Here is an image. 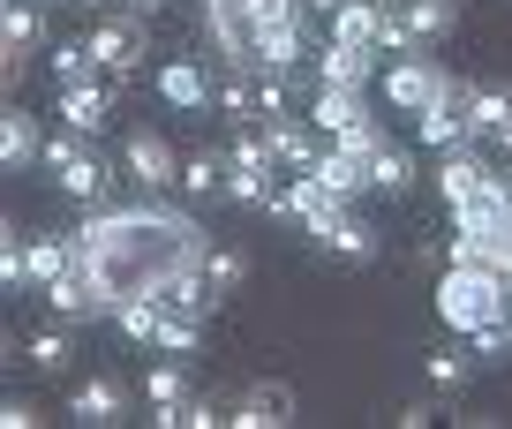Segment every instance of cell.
Wrapping results in <instances>:
<instances>
[{"label": "cell", "mask_w": 512, "mask_h": 429, "mask_svg": "<svg viewBox=\"0 0 512 429\" xmlns=\"http://www.w3.org/2000/svg\"><path fill=\"white\" fill-rule=\"evenodd\" d=\"M369 76H377V46H354V38H324L317 46V83H354V91H369Z\"/></svg>", "instance_id": "cell-14"}, {"label": "cell", "mask_w": 512, "mask_h": 429, "mask_svg": "<svg viewBox=\"0 0 512 429\" xmlns=\"http://www.w3.org/2000/svg\"><path fill=\"white\" fill-rule=\"evenodd\" d=\"M309 174H317L339 204H354V196L369 189V159H354V151H339V143H332V151H317V166H309Z\"/></svg>", "instance_id": "cell-20"}, {"label": "cell", "mask_w": 512, "mask_h": 429, "mask_svg": "<svg viewBox=\"0 0 512 429\" xmlns=\"http://www.w3.org/2000/svg\"><path fill=\"white\" fill-rule=\"evenodd\" d=\"M234 422H241V429H287V422H294V392H287V384H264V377H256L249 392H241Z\"/></svg>", "instance_id": "cell-16"}, {"label": "cell", "mask_w": 512, "mask_h": 429, "mask_svg": "<svg viewBox=\"0 0 512 429\" xmlns=\"http://www.w3.org/2000/svg\"><path fill=\"white\" fill-rule=\"evenodd\" d=\"M309 121H317L324 136H347L354 121H369V98L354 91V83H317V98H309Z\"/></svg>", "instance_id": "cell-15"}, {"label": "cell", "mask_w": 512, "mask_h": 429, "mask_svg": "<svg viewBox=\"0 0 512 429\" xmlns=\"http://www.w3.org/2000/svg\"><path fill=\"white\" fill-rule=\"evenodd\" d=\"M68 414H76L83 429H113L128 414V384L121 377H83L76 392H68Z\"/></svg>", "instance_id": "cell-13"}, {"label": "cell", "mask_w": 512, "mask_h": 429, "mask_svg": "<svg viewBox=\"0 0 512 429\" xmlns=\"http://www.w3.org/2000/svg\"><path fill=\"white\" fill-rule=\"evenodd\" d=\"M68 354H76V347H68V324L53 317L46 332H31V347H23V362H31L38 377H61V369H68Z\"/></svg>", "instance_id": "cell-24"}, {"label": "cell", "mask_w": 512, "mask_h": 429, "mask_svg": "<svg viewBox=\"0 0 512 429\" xmlns=\"http://www.w3.org/2000/svg\"><path fill=\"white\" fill-rule=\"evenodd\" d=\"M497 166L482 159L475 143H467V151H445V166H437V196H445V211H460V204H475L482 189H497Z\"/></svg>", "instance_id": "cell-9"}, {"label": "cell", "mask_w": 512, "mask_h": 429, "mask_svg": "<svg viewBox=\"0 0 512 429\" xmlns=\"http://www.w3.org/2000/svg\"><path fill=\"white\" fill-rule=\"evenodd\" d=\"M91 53H98V76L106 83H128L136 68H144V31H136V23H98Z\"/></svg>", "instance_id": "cell-11"}, {"label": "cell", "mask_w": 512, "mask_h": 429, "mask_svg": "<svg viewBox=\"0 0 512 429\" xmlns=\"http://www.w3.org/2000/svg\"><path fill=\"white\" fill-rule=\"evenodd\" d=\"M0 286H8V294H23V286H31V241H23L16 226L0 234Z\"/></svg>", "instance_id": "cell-35"}, {"label": "cell", "mask_w": 512, "mask_h": 429, "mask_svg": "<svg viewBox=\"0 0 512 429\" xmlns=\"http://www.w3.org/2000/svg\"><path fill=\"white\" fill-rule=\"evenodd\" d=\"M264 128H272L279 166H294V174H309V166H317V121H294V113H279V121H264Z\"/></svg>", "instance_id": "cell-22"}, {"label": "cell", "mask_w": 512, "mask_h": 429, "mask_svg": "<svg viewBox=\"0 0 512 429\" xmlns=\"http://www.w3.org/2000/svg\"><path fill=\"white\" fill-rule=\"evenodd\" d=\"M196 339H204V309H181V302H166V324H159V354H189Z\"/></svg>", "instance_id": "cell-32"}, {"label": "cell", "mask_w": 512, "mask_h": 429, "mask_svg": "<svg viewBox=\"0 0 512 429\" xmlns=\"http://www.w3.org/2000/svg\"><path fill=\"white\" fill-rule=\"evenodd\" d=\"M46 422V414L31 407V399H8V407H0V429H38Z\"/></svg>", "instance_id": "cell-41"}, {"label": "cell", "mask_w": 512, "mask_h": 429, "mask_svg": "<svg viewBox=\"0 0 512 429\" xmlns=\"http://www.w3.org/2000/svg\"><path fill=\"white\" fill-rule=\"evenodd\" d=\"M38 46H46V16H38L31 0H8V8H0V53H8V76H23Z\"/></svg>", "instance_id": "cell-12"}, {"label": "cell", "mask_w": 512, "mask_h": 429, "mask_svg": "<svg viewBox=\"0 0 512 429\" xmlns=\"http://www.w3.org/2000/svg\"><path fill=\"white\" fill-rule=\"evenodd\" d=\"M31 159H46V143H38V121H31L23 106H8V113H0V166H8V174H23Z\"/></svg>", "instance_id": "cell-18"}, {"label": "cell", "mask_w": 512, "mask_h": 429, "mask_svg": "<svg viewBox=\"0 0 512 429\" xmlns=\"http://www.w3.org/2000/svg\"><path fill=\"white\" fill-rule=\"evenodd\" d=\"M46 166H53V181H61V196L68 204H83V211H98L113 196V166L91 151V136H46Z\"/></svg>", "instance_id": "cell-4"}, {"label": "cell", "mask_w": 512, "mask_h": 429, "mask_svg": "<svg viewBox=\"0 0 512 429\" xmlns=\"http://www.w3.org/2000/svg\"><path fill=\"white\" fill-rule=\"evenodd\" d=\"M339 8H347V0H302V16H317V23H332Z\"/></svg>", "instance_id": "cell-44"}, {"label": "cell", "mask_w": 512, "mask_h": 429, "mask_svg": "<svg viewBox=\"0 0 512 429\" xmlns=\"http://www.w3.org/2000/svg\"><path fill=\"white\" fill-rule=\"evenodd\" d=\"M437 317H445V332H482V324L512 317V286L497 264H460L452 256L445 279H437Z\"/></svg>", "instance_id": "cell-2"}, {"label": "cell", "mask_w": 512, "mask_h": 429, "mask_svg": "<svg viewBox=\"0 0 512 429\" xmlns=\"http://www.w3.org/2000/svg\"><path fill=\"white\" fill-rule=\"evenodd\" d=\"M46 309L61 324H91V317H106V302H98V286L83 279V271H68V279H53L46 286Z\"/></svg>", "instance_id": "cell-17"}, {"label": "cell", "mask_w": 512, "mask_h": 429, "mask_svg": "<svg viewBox=\"0 0 512 429\" xmlns=\"http://www.w3.org/2000/svg\"><path fill=\"white\" fill-rule=\"evenodd\" d=\"M415 136L430 143L437 159H445V151H467V143H475V121H467V83L452 76V91L437 98L430 113H415Z\"/></svg>", "instance_id": "cell-8"}, {"label": "cell", "mask_w": 512, "mask_h": 429, "mask_svg": "<svg viewBox=\"0 0 512 429\" xmlns=\"http://www.w3.org/2000/svg\"><path fill=\"white\" fill-rule=\"evenodd\" d=\"M68 271H76V241H68V234L61 241H53V234L31 241V286H38V294H46L53 279H68Z\"/></svg>", "instance_id": "cell-23"}, {"label": "cell", "mask_w": 512, "mask_h": 429, "mask_svg": "<svg viewBox=\"0 0 512 429\" xmlns=\"http://www.w3.org/2000/svg\"><path fill=\"white\" fill-rule=\"evenodd\" d=\"M256 98H264V121L294 113V68H256Z\"/></svg>", "instance_id": "cell-36"}, {"label": "cell", "mask_w": 512, "mask_h": 429, "mask_svg": "<svg viewBox=\"0 0 512 429\" xmlns=\"http://www.w3.org/2000/svg\"><path fill=\"white\" fill-rule=\"evenodd\" d=\"M121 8H128V16H159L166 0H121Z\"/></svg>", "instance_id": "cell-45"}, {"label": "cell", "mask_w": 512, "mask_h": 429, "mask_svg": "<svg viewBox=\"0 0 512 429\" xmlns=\"http://www.w3.org/2000/svg\"><path fill=\"white\" fill-rule=\"evenodd\" d=\"M121 166H128V181H144V196L181 189V159H174V143H166L159 128H128V143H121Z\"/></svg>", "instance_id": "cell-7"}, {"label": "cell", "mask_w": 512, "mask_h": 429, "mask_svg": "<svg viewBox=\"0 0 512 429\" xmlns=\"http://www.w3.org/2000/svg\"><path fill=\"white\" fill-rule=\"evenodd\" d=\"M159 98L174 113H204V98H219V91L204 83V68H196V61H166L159 68Z\"/></svg>", "instance_id": "cell-21"}, {"label": "cell", "mask_w": 512, "mask_h": 429, "mask_svg": "<svg viewBox=\"0 0 512 429\" xmlns=\"http://www.w3.org/2000/svg\"><path fill=\"white\" fill-rule=\"evenodd\" d=\"M113 324H121L136 347H159V324H166V302H121L113 309Z\"/></svg>", "instance_id": "cell-33"}, {"label": "cell", "mask_w": 512, "mask_h": 429, "mask_svg": "<svg viewBox=\"0 0 512 429\" xmlns=\"http://www.w3.org/2000/svg\"><path fill=\"white\" fill-rule=\"evenodd\" d=\"M332 38H354V46H377V38H384V8H377V0H347V8L332 16Z\"/></svg>", "instance_id": "cell-25"}, {"label": "cell", "mask_w": 512, "mask_h": 429, "mask_svg": "<svg viewBox=\"0 0 512 429\" xmlns=\"http://www.w3.org/2000/svg\"><path fill=\"white\" fill-rule=\"evenodd\" d=\"M83 8H98V0H83Z\"/></svg>", "instance_id": "cell-47"}, {"label": "cell", "mask_w": 512, "mask_h": 429, "mask_svg": "<svg viewBox=\"0 0 512 429\" xmlns=\"http://www.w3.org/2000/svg\"><path fill=\"white\" fill-rule=\"evenodd\" d=\"M241 16H249V38H272L302 23V0H241Z\"/></svg>", "instance_id": "cell-30"}, {"label": "cell", "mask_w": 512, "mask_h": 429, "mask_svg": "<svg viewBox=\"0 0 512 429\" xmlns=\"http://www.w3.org/2000/svg\"><path fill=\"white\" fill-rule=\"evenodd\" d=\"M226 166H234L226 151H189V159H181V189H189V196H219Z\"/></svg>", "instance_id": "cell-27"}, {"label": "cell", "mask_w": 512, "mask_h": 429, "mask_svg": "<svg viewBox=\"0 0 512 429\" xmlns=\"http://www.w3.org/2000/svg\"><path fill=\"white\" fill-rule=\"evenodd\" d=\"M452 256L460 264H505L512 256V189L505 181L452 211Z\"/></svg>", "instance_id": "cell-3"}, {"label": "cell", "mask_w": 512, "mask_h": 429, "mask_svg": "<svg viewBox=\"0 0 512 429\" xmlns=\"http://www.w3.org/2000/svg\"><path fill=\"white\" fill-rule=\"evenodd\" d=\"M324 249H332V256H339V264H377V249H384V234H377V226H369V219H362V211H354V204H347V219H339V226H332V234H324Z\"/></svg>", "instance_id": "cell-19"}, {"label": "cell", "mask_w": 512, "mask_h": 429, "mask_svg": "<svg viewBox=\"0 0 512 429\" xmlns=\"http://www.w3.org/2000/svg\"><path fill=\"white\" fill-rule=\"evenodd\" d=\"M452 31V0H400V8H384V38L377 53H422L430 38Z\"/></svg>", "instance_id": "cell-6"}, {"label": "cell", "mask_w": 512, "mask_h": 429, "mask_svg": "<svg viewBox=\"0 0 512 429\" xmlns=\"http://www.w3.org/2000/svg\"><path fill=\"white\" fill-rule=\"evenodd\" d=\"M219 422H234L219 399H189V429H219Z\"/></svg>", "instance_id": "cell-42"}, {"label": "cell", "mask_w": 512, "mask_h": 429, "mask_svg": "<svg viewBox=\"0 0 512 429\" xmlns=\"http://www.w3.org/2000/svg\"><path fill=\"white\" fill-rule=\"evenodd\" d=\"M332 143H339V151H354V159H377V143H384V128H377V121H354L347 136H332Z\"/></svg>", "instance_id": "cell-40"}, {"label": "cell", "mask_w": 512, "mask_h": 429, "mask_svg": "<svg viewBox=\"0 0 512 429\" xmlns=\"http://www.w3.org/2000/svg\"><path fill=\"white\" fill-rule=\"evenodd\" d=\"M445 91H452V76L430 61V53H400V61L384 68V106L392 113H430Z\"/></svg>", "instance_id": "cell-5"}, {"label": "cell", "mask_w": 512, "mask_h": 429, "mask_svg": "<svg viewBox=\"0 0 512 429\" xmlns=\"http://www.w3.org/2000/svg\"><path fill=\"white\" fill-rule=\"evenodd\" d=\"M467 121H475V136H497V128L512 121V91H490V83H467Z\"/></svg>", "instance_id": "cell-26"}, {"label": "cell", "mask_w": 512, "mask_h": 429, "mask_svg": "<svg viewBox=\"0 0 512 429\" xmlns=\"http://www.w3.org/2000/svg\"><path fill=\"white\" fill-rule=\"evenodd\" d=\"M113 91H121V83H106V76H91V83H61V121L76 128V136H106V121H113Z\"/></svg>", "instance_id": "cell-10"}, {"label": "cell", "mask_w": 512, "mask_h": 429, "mask_svg": "<svg viewBox=\"0 0 512 429\" xmlns=\"http://www.w3.org/2000/svg\"><path fill=\"white\" fill-rule=\"evenodd\" d=\"M91 76H98L91 38H76V46H53V83H91Z\"/></svg>", "instance_id": "cell-38"}, {"label": "cell", "mask_w": 512, "mask_h": 429, "mask_svg": "<svg viewBox=\"0 0 512 429\" xmlns=\"http://www.w3.org/2000/svg\"><path fill=\"white\" fill-rule=\"evenodd\" d=\"M467 354H475V362H505V354H512V317H497V324H482V332H467Z\"/></svg>", "instance_id": "cell-39"}, {"label": "cell", "mask_w": 512, "mask_h": 429, "mask_svg": "<svg viewBox=\"0 0 512 429\" xmlns=\"http://www.w3.org/2000/svg\"><path fill=\"white\" fill-rule=\"evenodd\" d=\"M392 422H400V429H430V422H437V407H430V399H407Z\"/></svg>", "instance_id": "cell-43"}, {"label": "cell", "mask_w": 512, "mask_h": 429, "mask_svg": "<svg viewBox=\"0 0 512 429\" xmlns=\"http://www.w3.org/2000/svg\"><path fill=\"white\" fill-rule=\"evenodd\" d=\"M497 143H505V151H512V121H505V128H497Z\"/></svg>", "instance_id": "cell-46"}, {"label": "cell", "mask_w": 512, "mask_h": 429, "mask_svg": "<svg viewBox=\"0 0 512 429\" xmlns=\"http://www.w3.org/2000/svg\"><path fill=\"white\" fill-rule=\"evenodd\" d=\"M467 369H475V354H460V347H437L430 362H422V377H430L437 392H460V384H467Z\"/></svg>", "instance_id": "cell-37"}, {"label": "cell", "mask_w": 512, "mask_h": 429, "mask_svg": "<svg viewBox=\"0 0 512 429\" xmlns=\"http://www.w3.org/2000/svg\"><path fill=\"white\" fill-rule=\"evenodd\" d=\"M204 279H211V294H241V286H249V256L241 249H211V264H204Z\"/></svg>", "instance_id": "cell-34"}, {"label": "cell", "mask_w": 512, "mask_h": 429, "mask_svg": "<svg viewBox=\"0 0 512 429\" xmlns=\"http://www.w3.org/2000/svg\"><path fill=\"white\" fill-rule=\"evenodd\" d=\"M226 204H241V211H272V174H256V166H226Z\"/></svg>", "instance_id": "cell-29"}, {"label": "cell", "mask_w": 512, "mask_h": 429, "mask_svg": "<svg viewBox=\"0 0 512 429\" xmlns=\"http://www.w3.org/2000/svg\"><path fill=\"white\" fill-rule=\"evenodd\" d=\"M369 189H384V196H407V189H415V166H407L400 143H377V159H369Z\"/></svg>", "instance_id": "cell-28"}, {"label": "cell", "mask_w": 512, "mask_h": 429, "mask_svg": "<svg viewBox=\"0 0 512 429\" xmlns=\"http://www.w3.org/2000/svg\"><path fill=\"white\" fill-rule=\"evenodd\" d=\"M505 189H512V174H505Z\"/></svg>", "instance_id": "cell-48"}, {"label": "cell", "mask_w": 512, "mask_h": 429, "mask_svg": "<svg viewBox=\"0 0 512 429\" xmlns=\"http://www.w3.org/2000/svg\"><path fill=\"white\" fill-rule=\"evenodd\" d=\"M76 271L98 286L106 317L121 302H181V309H219L204 264H211V234L204 219H189L181 204H98L91 219L76 226Z\"/></svg>", "instance_id": "cell-1"}, {"label": "cell", "mask_w": 512, "mask_h": 429, "mask_svg": "<svg viewBox=\"0 0 512 429\" xmlns=\"http://www.w3.org/2000/svg\"><path fill=\"white\" fill-rule=\"evenodd\" d=\"M189 369H181V362H159V369H151V377H144V407H189Z\"/></svg>", "instance_id": "cell-31"}]
</instances>
